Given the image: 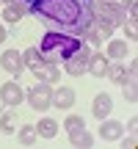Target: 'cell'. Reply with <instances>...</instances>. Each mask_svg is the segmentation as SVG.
<instances>
[{"label": "cell", "mask_w": 138, "mask_h": 149, "mask_svg": "<svg viewBox=\"0 0 138 149\" xmlns=\"http://www.w3.org/2000/svg\"><path fill=\"white\" fill-rule=\"evenodd\" d=\"M0 42H6V28L0 25Z\"/></svg>", "instance_id": "603a6c76"}, {"label": "cell", "mask_w": 138, "mask_h": 149, "mask_svg": "<svg viewBox=\"0 0 138 149\" xmlns=\"http://www.w3.org/2000/svg\"><path fill=\"white\" fill-rule=\"evenodd\" d=\"M111 111H113V100H111V94H97V97H94V105H91V113H94V116L102 122V119H105Z\"/></svg>", "instance_id": "ba28073f"}, {"label": "cell", "mask_w": 138, "mask_h": 149, "mask_svg": "<svg viewBox=\"0 0 138 149\" xmlns=\"http://www.w3.org/2000/svg\"><path fill=\"white\" fill-rule=\"evenodd\" d=\"M83 44L80 36H72V33H58V31H47L39 44V53H42L44 64H64L69 55Z\"/></svg>", "instance_id": "7a4b0ae2"}, {"label": "cell", "mask_w": 138, "mask_h": 149, "mask_svg": "<svg viewBox=\"0 0 138 149\" xmlns=\"http://www.w3.org/2000/svg\"><path fill=\"white\" fill-rule=\"evenodd\" d=\"M108 58H127V42H122V39H113V42H108Z\"/></svg>", "instance_id": "d6986e66"}, {"label": "cell", "mask_w": 138, "mask_h": 149, "mask_svg": "<svg viewBox=\"0 0 138 149\" xmlns=\"http://www.w3.org/2000/svg\"><path fill=\"white\" fill-rule=\"evenodd\" d=\"M69 144L72 146H91L94 144V135L86 127H80V130H75V133H69Z\"/></svg>", "instance_id": "5bb4252c"}, {"label": "cell", "mask_w": 138, "mask_h": 149, "mask_svg": "<svg viewBox=\"0 0 138 149\" xmlns=\"http://www.w3.org/2000/svg\"><path fill=\"white\" fill-rule=\"evenodd\" d=\"M124 100H130V102H135V80H124Z\"/></svg>", "instance_id": "7402d4cb"}, {"label": "cell", "mask_w": 138, "mask_h": 149, "mask_svg": "<svg viewBox=\"0 0 138 149\" xmlns=\"http://www.w3.org/2000/svg\"><path fill=\"white\" fill-rule=\"evenodd\" d=\"M108 64H111V61H108L105 53H91V55H89V66H86V72H91L94 77H102L105 69H108Z\"/></svg>", "instance_id": "9c48e42d"}, {"label": "cell", "mask_w": 138, "mask_h": 149, "mask_svg": "<svg viewBox=\"0 0 138 149\" xmlns=\"http://www.w3.org/2000/svg\"><path fill=\"white\" fill-rule=\"evenodd\" d=\"M22 17H25V3H22V0H11V3H6V11H3V19L6 22L17 25Z\"/></svg>", "instance_id": "8fae6325"}, {"label": "cell", "mask_w": 138, "mask_h": 149, "mask_svg": "<svg viewBox=\"0 0 138 149\" xmlns=\"http://www.w3.org/2000/svg\"><path fill=\"white\" fill-rule=\"evenodd\" d=\"M102 77H108V80H113V83H124V80H135V77H130V72H127V66H122V64H108V69Z\"/></svg>", "instance_id": "4fadbf2b"}, {"label": "cell", "mask_w": 138, "mask_h": 149, "mask_svg": "<svg viewBox=\"0 0 138 149\" xmlns=\"http://www.w3.org/2000/svg\"><path fill=\"white\" fill-rule=\"evenodd\" d=\"M89 55H91V50H89V44H80L77 50H75L72 55L64 61V69H66V74H72V77H77V74H83L86 72V66H89Z\"/></svg>", "instance_id": "277c9868"}, {"label": "cell", "mask_w": 138, "mask_h": 149, "mask_svg": "<svg viewBox=\"0 0 138 149\" xmlns=\"http://www.w3.org/2000/svg\"><path fill=\"white\" fill-rule=\"evenodd\" d=\"M17 138H20L22 146H33V144H36V138H39V135H36V127H33V124H22V127L17 130Z\"/></svg>", "instance_id": "e0dca14e"}, {"label": "cell", "mask_w": 138, "mask_h": 149, "mask_svg": "<svg viewBox=\"0 0 138 149\" xmlns=\"http://www.w3.org/2000/svg\"><path fill=\"white\" fill-rule=\"evenodd\" d=\"M22 3H25V6H28V3H31V0H22Z\"/></svg>", "instance_id": "d4e9b609"}, {"label": "cell", "mask_w": 138, "mask_h": 149, "mask_svg": "<svg viewBox=\"0 0 138 149\" xmlns=\"http://www.w3.org/2000/svg\"><path fill=\"white\" fill-rule=\"evenodd\" d=\"M31 14L47 31L80 36L94 19V0H31Z\"/></svg>", "instance_id": "6da1fadb"}, {"label": "cell", "mask_w": 138, "mask_h": 149, "mask_svg": "<svg viewBox=\"0 0 138 149\" xmlns=\"http://www.w3.org/2000/svg\"><path fill=\"white\" fill-rule=\"evenodd\" d=\"M22 100H25V91L20 88V83H17V80H6V83L0 86V102H3L6 108L20 105Z\"/></svg>", "instance_id": "5b68a950"}, {"label": "cell", "mask_w": 138, "mask_h": 149, "mask_svg": "<svg viewBox=\"0 0 138 149\" xmlns=\"http://www.w3.org/2000/svg\"><path fill=\"white\" fill-rule=\"evenodd\" d=\"M124 33H127L130 42H135V39H138V17L135 14H130L127 19H124Z\"/></svg>", "instance_id": "ffe728a7"}, {"label": "cell", "mask_w": 138, "mask_h": 149, "mask_svg": "<svg viewBox=\"0 0 138 149\" xmlns=\"http://www.w3.org/2000/svg\"><path fill=\"white\" fill-rule=\"evenodd\" d=\"M25 100H28V105L33 108V111H47L50 108V100H53V86L50 83H36V86H31V88L25 91Z\"/></svg>", "instance_id": "3957f363"}, {"label": "cell", "mask_w": 138, "mask_h": 149, "mask_svg": "<svg viewBox=\"0 0 138 149\" xmlns=\"http://www.w3.org/2000/svg\"><path fill=\"white\" fill-rule=\"evenodd\" d=\"M122 133H124V124L122 122H113V119H102V124H100V138L102 141H119L122 138Z\"/></svg>", "instance_id": "52a82bcc"}, {"label": "cell", "mask_w": 138, "mask_h": 149, "mask_svg": "<svg viewBox=\"0 0 138 149\" xmlns=\"http://www.w3.org/2000/svg\"><path fill=\"white\" fill-rule=\"evenodd\" d=\"M17 124H20V116H17V111H6L3 116H0V130H3V133H17Z\"/></svg>", "instance_id": "2e32d148"}, {"label": "cell", "mask_w": 138, "mask_h": 149, "mask_svg": "<svg viewBox=\"0 0 138 149\" xmlns=\"http://www.w3.org/2000/svg\"><path fill=\"white\" fill-rule=\"evenodd\" d=\"M33 74H36V80H44V83H50V86H53V83H58L61 69H58V64H42Z\"/></svg>", "instance_id": "7c38bea8"}, {"label": "cell", "mask_w": 138, "mask_h": 149, "mask_svg": "<svg viewBox=\"0 0 138 149\" xmlns=\"http://www.w3.org/2000/svg\"><path fill=\"white\" fill-rule=\"evenodd\" d=\"M0 3H11V0H0Z\"/></svg>", "instance_id": "cb8c5ba5"}, {"label": "cell", "mask_w": 138, "mask_h": 149, "mask_svg": "<svg viewBox=\"0 0 138 149\" xmlns=\"http://www.w3.org/2000/svg\"><path fill=\"white\" fill-rule=\"evenodd\" d=\"M22 61H25V66H28V69H33V72L44 64V58H42V53H39V47H28L25 53H22Z\"/></svg>", "instance_id": "9a60e30c"}, {"label": "cell", "mask_w": 138, "mask_h": 149, "mask_svg": "<svg viewBox=\"0 0 138 149\" xmlns=\"http://www.w3.org/2000/svg\"><path fill=\"white\" fill-rule=\"evenodd\" d=\"M64 127H66V133H75V130L86 127V122H83V116H77V113H72V116H66Z\"/></svg>", "instance_id": "44dd1931"}, {"label": "cell", "mask_w": 138, "mask_h": 149, "mask_svg": "<svg viewBox=\"0 0 138 149\" xmlns=\"http://www.w3.org/2000/svg\"><path fill=\"white\" fill-rule=\"evenodd\" d=\"M50 105H55V108H72L75 105V91L69 88V86H61L58 91H53V100H50Z\"/></svg>", "instance_id": "30bf717a"}, {"label": "cell", "mask_w": 138, "mask_h": 149, "mask_svg": "<svg viewBox=\"0 0 138 149\" xmlns=\"http://www.w3.org/2000/svg\"><path fill=\"white\" fill-rule=\"evenodd\" d=\"M0 66H3L8 74H14V77H20L22 69H25V61H22V53H17V50H6L3 55H0Z\"/></svg>", "instance_id": "8992f818"}, {"label": "cell", "mask_w": 138, "mask_h": 149, "mask_svg": "<svg viewBox=\"0 0 138 149\" xmlns=\"http://www.w3.org/2000/svg\"><path fill=\"white\" fill-rule=\"evenodd\" d=\"M55 133H58V122L55 119H42L36 124V135H42V138H55Z\"/></svg>", "instance_id": "ac0fdd59"}]
</instances>
